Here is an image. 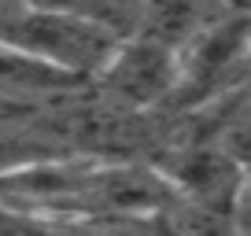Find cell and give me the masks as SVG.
I'll return each instance as SVG.
<instances>
[{"label":"cell","mask_w":251,"mask_h":236,"mask_svg":"<svg viewBox=\"0 0 251 236\" xmlns=\"http://www.w3.org/2000/svg\"><path fill=\"white\" fill-rule=\"evenodd\" d=\"M0 207L30 218L85 225L93 218H159L174 211L177 199L159 170L63 151L4 173Z\"/></svg>","instance_id":"obj_1"},{"label":"cell","mask_w":251,"mask_h":236,"mask_svg":"<svg viewBox=\"0 0 251 236\" xmlns=\"http://www.w3.org/2000/svg\"><path fill=\"white\" fill-rule=\"evenodd\" d=\"M181 74V52L166 41L141 33V37H122L111 59L96 78L103 81L115 100L126 107H151L174 96Z\"/></svg>","instance_id":"obj_4"},{"label":"cell","mask_w":251,"mask_h":236,"mask_svg":"<svg viewBox=\"0 0 251 236\" xmlns=\"http://www.w3.org/2000/svg\"><path fill=\"white\" fill-rule=\"evenodd\" d=\"M151 221H155V236H196V233H192V229H188L174 211L159 214V218H151Z\"/></svg>","instance_id":"obj_7"},{"label":"cell","mask_w":251,"mask_h":236,"mask_svg":"<svg viewBox=\"0 0 251 236\" xmlns=\"http://www.w3.org/2000/svg\"><path fill=\"white\" fill-rule=\"evenodd\" d=\"M122 33L100 15L71 8H37L0 0V45L15 48L19 55L45 63L74 81L96 78Z\"/></svg>","instance_id":"obj_2"},{"label":"cell","mask_w":251,"mask_h":236,"mask_svg":"<svg viewBox=\"0 0 251 236\" xmlns=\"http://www.w3.org/2000/svg\"><path fill=\"white\" fill-rule=\"evenodd\" d=\"M251 81V30L244 23L203 26L181 48L177 96L188 107H211L248 89Z\"/></svg>","instance_id":"obj_3"},{"label":"cell","mask_w":251,"mask_h":236,"mask_svg":"<svg viewBox=\"0 0 251 236\" xmlns=\"http://www.w3.org/2000/svg\"><path fill=\"white\" fill-rule=\"evenodd\" d=\"M71 151L67 144H59L55 137H45L30 126H19V118H0V177L11 170H23L30 163L52 159Z\"/></svg>","instance_id":"obj_6"},{"label":"cell","mask_w":251,"mask_h":236,"mask_svg":"<svg viewBox=\"0 0 251 236\" xmlns=\"http://www.w3.org/2000/svg\"><path fill=\"white\" fill-rule=\"evenodd\" d=\"M71 85H78V81L52 71V67H45V63H33L26 55H19L15 48L0 45V100L23 103L26 96L59 93V89H71Z\"/></svg>","instance_id":"obj_5"}]
</instances>
